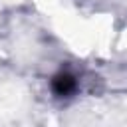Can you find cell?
<instances>
[{"mask_svg":"<svg viewBox=\"0 0 127 127\" xmlns=\"http://www.w3.org/2000/svg\"><path fill=\"white\" fill-rule=\"evenodd\" d=\"M73 87H75V79L71 75H67V73L56 75V79H54V91L58 95H67V93L73 91Z\"/></svg>","mask_w":127,"mask_h":127,"instance_id":"obj_1","label":"cell"}]
</instances>
